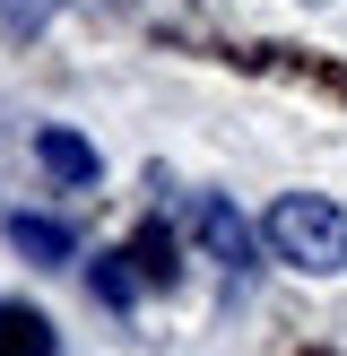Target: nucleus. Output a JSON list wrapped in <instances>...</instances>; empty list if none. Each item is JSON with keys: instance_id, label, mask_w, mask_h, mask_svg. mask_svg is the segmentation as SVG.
Masks as SVG:
<instances>
[{"instance_id": "nucleus-10", "label": "nucleus", "mask_w": 347, "mask_h": 356, "mask_svg": "<svg viewBox=\"0 0 347 356\" xmlns=\"http://www.w3.org/2000/svg\"><path fill=\"white\" fill-rule=\"evenodd\" d=\"M304 356H339V348H304Z\"/></svg>"}, {"instance_id": "nucleus-9", "label": "nucleus", "mask_w": 347, "mask_h": 356, "mask_svg": "<svg viewBox=\"0 0 347 356\" xmlns=\"http://www.w3.org/2000/svg\"><path fill=\"white\" fill-rule=\"evenodd\" d=\"M52 9H61V0H0V17H9V26H44Z\"/></svg>"}, {"instance_id": "nucleus-6", "label": "nucleus", "mask_w": 347, "mask_h": 356, "mask_svg": "<svg viewBox=\"0 0 347 356\" xmlns=\"http://www.w3.org/2000/svg\"><path fill=\"white\" fill-rule=\"evenodd\" d=\"M130 261H139V278H148V287H174V278H183V261H174V226H165V218H139Z\"/></svg>"}, {"instance_id": "nucleus-7", "label": "nucleus", "mask_w": 347, "mask_h": 356, "mask_svg": "<svg viewBox=\"0 0 347 356\" xmlns=\"http://www.w3.org/2000/svg\"><path fill=\"white\" fill-rule=\"evenodd\" d=\"M0 356H52V322L35 305H0Z\"/></svg>"}, {"instance_id": "nucleus-4", "label": "nucleus", "mask_w": 347, "mask_h": 356, "mask_svg": "<svg viewBox=\"0 0 347 356\" xmlns=\"http://www.w3.org/2000/svg\"><path fill=\"white\" fill-rule=\"evenodd\" d=\"M35 165L78 191V183H96V139H78L69 122H44V131H35Z\"/></svg>"}, {"instance_id": "nucleus-5", "label": "nucleus", "mask_w": 347, "mask_h": 356, "mask_svg": "<svg viewBox=\"0 0 347 356\" xmlns=\"http://www.w3.org/2000/svg\"><path fill=\"white\" fill-rule=\"evenodd\" d=\"M9 243H17V252H26V261H44V270H61V261L78 252V235H69L61 218H26V209H17V218H9Z\"/></svg>"}, {"instance_id": "nucleus-3", "label": "nucleus", "mask_w": 347, "mask_h": 356, "mask_svg": "<svg viewBox=\"0 0 347 356\" xmlns=\"http://www.w3.org/2000/svg\"><path fill=\"white\" fill-rule=\"evenodd\" d=\"M191 235L208 243V261H226V270H252V226H243V209H235V200L200 191V200H191Z\"/></svg>"}, {"instance_id": "nucleus-8", "label": "nucleus", "mask_w": 347, "mask_h": 356, "mask_svg": "<svg viewBox=\"0 0 347 356\" xmlns=\"http://www.w3.org/2000/svg\"><path fill=\"white\" fill-rule=\"evenodd\" d=\"M139 287H148V278H139V261H130V252H96V296H104L113 313H130V305H139Z\"/></svg>"}, {"instance_id": "nucleus-1", "label": "nucleus", "mask_w": 347, "mask_h": 356, "mask_svg": "<svg viewBox=\"0 0 347 356\" xmlns=\"http://www.w3.org/2000/svg\"><path fill=\"white\" fill-rule=\"evenodd\" d=\"M260 243H269L287 270H304V278H339L347 270V209L321 200V191H287V200H269V218H260Z\"/></svg>"}, {"instance_id": "nucleus-2", "label": "nucleus", "mask_w": 347, "mask_h": 356, "mask_svg": "<svg viewBox=\"0 0 347 356\" xmlns=\"http://www.w3.org/2000/svg\"><path fill=\"white\" fill-rule=\"evenodd\" d=\"M217 61L252 70V79H287V87H312V96L347 104V61H321V52H295V44H217Z\"/></svg>"}]
</instances>
